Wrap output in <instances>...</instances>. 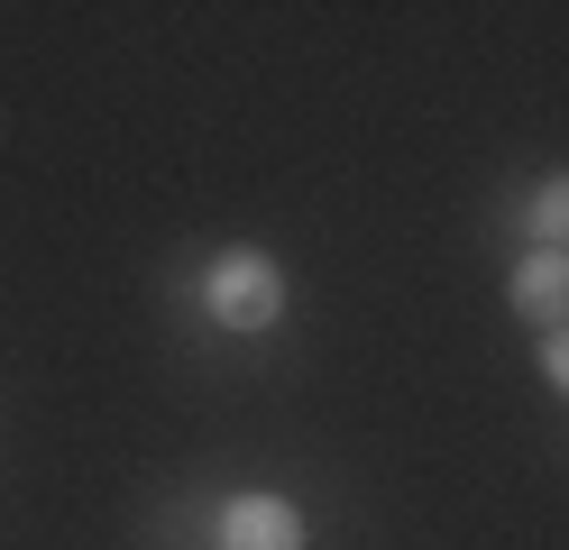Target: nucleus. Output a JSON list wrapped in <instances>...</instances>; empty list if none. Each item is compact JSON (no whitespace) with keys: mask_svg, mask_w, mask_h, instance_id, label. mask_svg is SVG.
<instances>
[{"mask_svg":"<svg viewBox=\"0 0 569 550\" xmlns=\"http://www.w3.org/2000/svg\"><path fill=\"white\" fill-rule=\"evenodd\" d=\"M221 550H303V513L284 496H230L221 523H211Z\"/></svg>","mask_w":569,"mask_h":550,"instance_id":"2","label":"nucleus"},{"mask_svg":"<svg viewBox=\"0 0 569 550\" xmlns=\"http://www.w3.org/2000/svg\"><path fill=\"white\" fill-rule=\"evenodd\" d=\"M202 312L221 321V330H267L284 312V267L267 248H230V257H211L202 267Z\"/></svg>","mask_w":569,"mask_h":550,"instance_id":"1","label":"nucleus"},{"mask_svg":"<svg viewBox=\"0 0 569 550\" xmlns=\"http://www.w3.org/2000/svg\"><path fill=\"white\" fill-rule=\"evenodd\" d=\"M523 230L542 239L551 257H569V174H551L542 193H532V211H523Z\"/></svg>","mask_w":569,"mask_h":550,"instance_id":"4","label":"nucleus"},{"mask_svg":"<svg viewBox=\"0 0 569 550\" xmlns=\"http://www.w3.org/2000/svg\"><path fill=\"white\" fill-rule=\"evenodd\" d=\"M542 377L569 394V330H542Z\"/></svg>","mask_w":569,"mask_h":550,"instance_id":"5","label":"nucleus"},{"mask_svg":"<svg viewBox=\"0 0 569 550\" xmlns=\"http://www.w3.org/2000/svg\"><path fill=\"white\" fill-rule=\"evenodd\" d=\"M515 312L532 321V330H569V257H551V248H532L523 267H515Z\"/></svg>","mask_w":569,"mask_h":550,"instance_id":"3","label":"nucleus"}]
</instances>
